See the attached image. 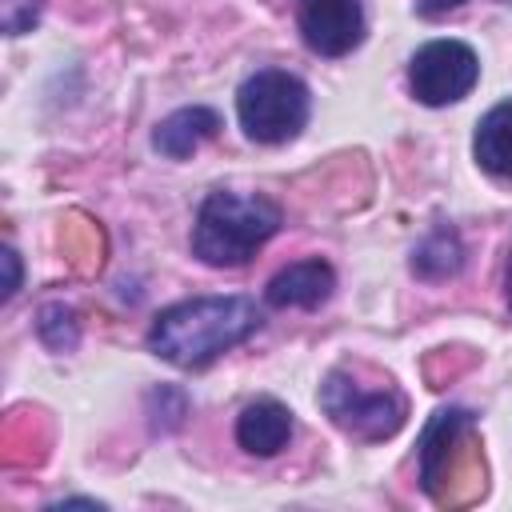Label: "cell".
Wrapping results in <instances>:
<instances>
[{"label":"cell","instance_id":"17","mask_svg":"<svg viewBox=\"0 0 512 512\" xmlns=\"http://www.w3.org/2000/svg\"><path fill=\"white\" fill-rule=\"evenodd\" d=\"M508 4H512V0H508Z\"/></svg>","mask_w":512,"mask_h":512},{"label":"cell","instance_id":"12","mask_svg":"<svg viewBox=\"0 0 512 512\" xmlns=\"http://www.w3.org/2000/svg\"><path fill=\"white\" fill-rule=\"evenodd\" d=\"M464 264V248H460V236L452 228H436L428 232L416 252H412V272L424 276V280H444V276H456Z\"/></svg>","mask_w":512,"mask_h":512},{"label":"cell","instance_id":"16","mask_svg":"<svg viewBox=\"0 0 512 512\" xmlns=\"http://www.w3.org/2000/svg\"><path fill=\"white\" fill-rule=\"evenodd\" d=\"M504 292H508V308H512V248H508V272H504Z\"/></svg>","mask_w":512,"mask_h":512},{"label":"cell","instance_id":"7","mask_svg":"<svg viewBox=\"0 0 512 512\" xmlns=\"http://www.w3.org/2000/svg\"><path fill=\"white\" fill-rule=\"evenodd\" d=\"M472 428V412L464 408H444L432 416V424L420 436V484L436 500L440 480H452L460 468V436Z\"/></svg>","mask_w":512,"mask_h":512},{"label":"cell","instance_id":"15","mask_svg":"<svg viewBox=\"0 0 512 512\" xmlns=\"http://www.w3.org/2000/svg\"><path fill=\"white\" fill-rule=\"evenodd\" d=\"M456 4H464V0H416V12H420V16H444V12H452Z\"/></svg>","mask_w":512,"mask_h":512},{"label":"cell","instance_id":"2","mask_svg":"<svg viewBox=\"0 0 512 512\" xmlns=\"http://www.w3.org/2000/svg\"><path fill=\"white\" fill-rule=\"evenodd\" d=\"M280 228V208L268 196L216 188L204 196L192 224V252L212 268L248 264Z\"/></svg>","mask_w":512,"mask_h":512},{"label":"cell","instance_id":"10","mask_svg":"<svg viewBox=\"0 0 512 512\" xmlns=\"http://www.w3.org/2000/svg\"><path fill=\"white\" fill-rule=\"evenodd\" d=\"M288 440H292V412L272 396L244 404V412L236 416V444L248 456H276Z\"/></svg>","mask_w":512,"mask_h":512},{"label":"cell","instance_id":"14","mask_svg":"<svg viewBox=\"0 0 512 512\" xmlns=\"http://www.w3.org/2000/svg\"><path fill=\"white\" fill-rule=\"evenodd\" d=\"M4 264H8V284H4V300H8L20 288V256L12 248H4Z\"/></svg>","mask_w":512,"mask_h":512},{"label":"cell","instance_id":"6","mask_svg":"<svg viewBox=\"0 0 512 512\" xmlns=\"http://www.w3.org/2000/svg\"><path fill=\"white\" fill-rule=\"evenodd\" d=\"M300 36L316 56H348L364 40L360 0H304Z\"/></svg>","mask_w":512,"mask_h":512},{"label":"cell","instance_id":"11","mask_svg":"<svg viewBox=\"0 0 512 512\" xmlns=\"http://www.w3.org/2000/svg\"><path fill=\"white\" fill-rule=\"evenodd\" d=\"M472 156L488 176L512 184V100H500L480 116L472 136Z\"/></svg>","mask_w":512,"mask_h":512},{"label":"cell","instance_id":"4","mask_svg":"<svg viewBox=\"0 0 512 512\" xmlns=\"http://www.w3.org/2000/svg\"><path fill=\"white\" fill-rule=\"evenodd\" d=\"M320 408L332 416V424L340 432H348L352 440L376 444L400 432L404 416H408V400L400 388L384 384H364L352 368H332L320 384Z\"/></svg>","mask_w":512,"mask_h":512},{"label":"cell","instance_id":"1","mask_svg":"<svg viewBox=\"0 0 512 512\" xmlns=\"http://www.w3.org/2000/svg\"><path fill=\"white\" fill-rule=\"evenodd\" d=\"M260 308L248 296H196L156 312L148 328V348L184 372L208 368L260 328Z\"/></svg>","mask_w":512,"mask_h":512},{"label":"cell","instance_id":"9","mask_svg":"<svg viewBox=\"0 0 512 512\" xmlns=\"http://www.w3.org/2000/svg\"><path fill=\"white\" fill-rule=\"evenodd\" d=\"M220 112L192 104V108H176L172 116H164L152 132V148L168 160H188L192 152H200V144H208L220 132Z\"/></svg>","mask_w":512,"mask_h":512},{"label":"cell","instance_id":"8","mask_svg":"<svg viewBox=\"0 0 512 512\" xmlns=\"http://www.w3.org/2000/svg\"><path fill=\"white\" fill-rule=\"evenodd\" d=\"M336 288V272L328 260L320 256H308V260H296L288 268H280L268 288H264V300L272 308H320Z\"/></svg>","mask_w":512,"mask_h":512},{"label":"cell","instance_id":"5","mask_svg":"<svg viewBox=\"0 0 512 512\" xmlns=\"http://www.w3.org/2000/svg\"><path fill=\"white\" fill-rule=\"evenodd\" d=\"M480 80V60L464 40H428L408 64V88L420 104L444 108L464 100Z\"/></svg>","mask_w":512,"mask_h":512},{"label":"cell","instance_id":"3","mask_svg":"<svg viewBox=\"0 0 512 512\" xmlns=\"http://www.w3.org/2000/svg\"><path fill=\"white\" fill-rule=\"evenodd\" d=\"M308 84L284 68H260L236 88V120L256 144H288L308 124Z\"/></svg>","mask_w":512,"mask_h":512},{"label":"cell","instance_id":"13","mask_svg":"<svg viewBox=\"0 0 512 512\" xmlns=\"http://www.w3.org/2000/svg\"><path fill=\"white\" fill-rule=\"evenodd\" d=\"M36 328H40V340H44L48 348H56V352H64V348L76 344V316H72V308H64V304H48V308L40 312Z\"/></svg>","mask_w":512,"mask_h":512}]
</instances>
